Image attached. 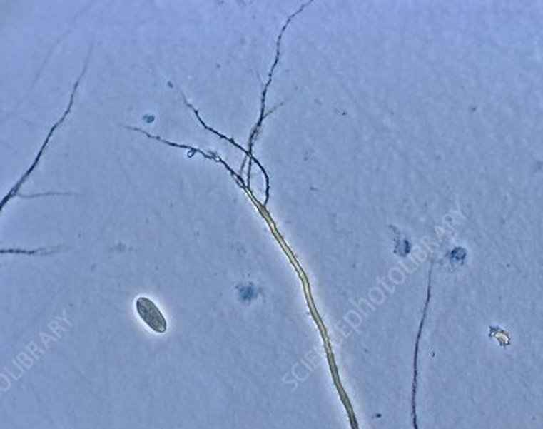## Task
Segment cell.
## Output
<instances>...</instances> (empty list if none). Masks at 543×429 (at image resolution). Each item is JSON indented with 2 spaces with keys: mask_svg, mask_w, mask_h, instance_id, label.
I'll return each instance as SVG.
<instances>
[{
  "mask_svg": "<svg viewBox=\"0 0 543 429\" xmlns=\"http://www.w3.org/2000/svg\"><path fill=\"white\" fill-rule=\"evenodd\" d=\"M136 308L141 319L155 332L162 333L166 330V321L158 307L153 305L148 298H139L136 301Z\"/></svg>",
  "mask_w": 543,
  "mask_h": 429,
  "instance_id": "cell-1",
  "label": "cell"
}]
</instances>
